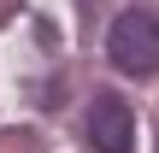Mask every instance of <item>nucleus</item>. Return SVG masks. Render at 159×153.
Masks as SVG:
<instances>
[{
	"label": "nucleus",
	"instance_id": "obj_3",
	"mask_svg": "<svg viewBox=\"0 0 159 153\" xmlns=\"http://www.w3.org/2000/svg\"><path fill=\"white\" fill-rule=\"evenodd\" d=\"M83 6H89V0H83Z\"/></svg>",
	"mask_w": 159,
	"mask_h": 153
},
{
	"label": "nucleus",
	"instance_id": "obj_1",
	"mask_svg": "<svg viewBox=\"0 0 159 153\" xmlns=\"http://www.w3.org/2000/svg\"><path fill=\"white\" fill-rule=\"evenodd\" d=\"M106 59L124 71V77H153L159 71V18L148 6H130L112 18L106 29Z\"/></svg>",
	"mask_w": 159,
	"mask_h": 153
},
{
	"label": "nucleus",
	"instance_id": "obj_2",
	"mask_svg": "<svg viewBox=\"0 0 159 153\" xmlns=\"http://www.w3.org/2000/svg\"><path fill=\"white\" fill-rule=\"evenodd\" d=\"M89 142H94V153H136V118L118 94L89 100Z\"/></svg>",
	"mask_w": 159,
	"mask_h": 153
}]
</instances>
